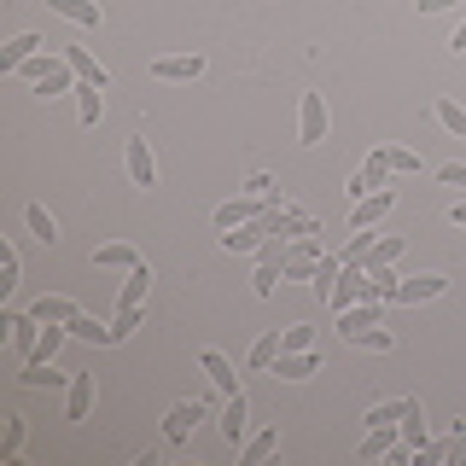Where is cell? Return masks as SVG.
I'll use <instances>...</instances> for the list:
<instances>
[{"instance_id": "cell-1", "label": "cell", "mask_w": 466, "mask_h": 466, "mask_svg": "<svg viewBox=\"0 0 466 466\" xmlns=\"http://www.w3.org/2000/svg\"><path fill=\"white\" fill-rule=\"evenodd\" d=\"M298 140L303 146H320V140H327V94H315V87L298 99Z\"/></svg>"}, {"instance_id": "cell-2", "label": "cell", "mask_w": 466, "mask_h": 466, "mask_svg": "<svg viewBox=\"0 0 466 466\" xmlns=\"http://www.w3.org/2000/svg\"><path fill=\"white\" fill-rule=\"evenodd\" d=\"M356 303H368V268H344L339 274V286H332V298H327V315L339 320L344 309H356Z\"/></svg>"}, {"instance_id": "cell-3", "label": "cell", "mask_w": 466, "mask_h": 466, "mask_svg": "<svg viewBox=\"0 0 466 466\" xmlns=\"http://www.w3.org/2000/svg\"><path fill=\"white\" fill-rule=\"evenodd\" d=\"M320 257H327V251H320V239H315V233H303V239H291V251H286V280H303V286H309V274H315V262Z\"/></svg>"}, {"instance_id": "cell-4", "label": "cell", "mask_w": 466, "mask_h": 466, "mask_svg": "<svg viewBox=\"0 0 466 466\" xmlns=\"http://www.w3.org/2000/svg\"><path fill=\"white\" fill-rule=\"evenodd\" d=\"M0 327H6V344H12V356H35V344H41V320L35 315H18V309H6V320H0Z\"/></svg>"}, {"instance_id": "cell-5", "label": "cell", "mask_w": 466, "mask_h": 466, "mask_svg": "<svg viewBox=\"0 0 466 466\" xmlns=\"http://www.w3.org/2000/svg\"><path fill=\"white\" fill-rule=\"evenodd\" d=\"M204 414H210V402H175L169 414H164V443H187Z\"/></svg>"}, {"instance_id": "cell-6", "label": "cell", "mask_w": 466, "mask_h": 466, "mask_svg": "<svg viewBox=\"0 0 466 466\" xmlns=\"http://www.w3.org/2000/svg\"><path fill=\"white\" fill-rule=\"evenodd\" d=\"M262 210H268V198H257V193H239V198L216 204V233H222V228H239V222H257Z\"/></svg>"}, {"instance_id": "cell-7", "label": "cell", "mask_w": 466, "mask_h": 466, "mask_svg": "<svg viewBox=\"0 0 466 466\" xmlns=\"http://www.w3.org/2000/svg\"><path fill=\"white\" fill-rule=\"evenodd\" d=\"M379 320H385V303L368 298V303H356V309H344V315H339V332H344L350 344H356L361 332H373V327H379Z\"/></svg>"}, {"instance_id": "cell-8", "label": "cell", "mask_w": 466, "mask_h": 466, "mask_svg": "<svg viewBox=\"0 0 466 466\" xmlns=\"http://www.w3.org/2000/svg\"><path fill=\"white\" fill-rule=\"evenodd\" d=\"M268 373L274 379H309V373H320V356H315V350H280Z\"/></svg>"}, {"instance_id": "cell-9", "label": "cell", "mask_w": 466, "mask_h": 466, "mask_svg": "<svg viewBox=\"0 0 466 466\" xmlns=\"http://www.w3.org/2000/svg\"><path fill=\"white\" fill-rule=\"evenodd\" d=\"M443 291H449L443 274H414V280L397 286V298H390V303H431V298H443Z\"/></svg>"}, {"instance_id": "cell-10", "label": "cell", "mask_w": 466, "mask_h": 466, "mask_svg": "<svg viewBox=\"0 0 466 466\" xmlns=\"http://www.w3.org/2000/svg\"><path fill=\"white\" fill-rule=\"evenodd\" d=\"M152 76L157 82H198L204 76V58L187 53V58H152Z\"/></svg>"}, {"instance_id": "cell-11", "label": "cell", "mask_w": 466, "mask_h": 466, "mask_svg": "<svg viewBox=\"0 0 466 466\" xmlns=\"http://www.w3.org/2000/svg\"><path fill=\"white\" fill-rule=\"evenodd\" d=\"M128 181H135V187H157V157H152V146H146L140 135L128 140Z\"/></svg>"}, {"instance_id": "cell-12", "label": "cell", "mask_w": 466, "mask_h": 466, "mask_svg": "<svg viewBox=\"0 0 466 466\" xmlns=\"http://www.w3.org/2000/svg\"><path fill=\"white\" fill-rule=\"evenodd\" d=\"M274 449H280V426H262V431H251V437L239 443V466H262Z\"/></svg>"}, {"instance_id": "cell-13", "label": "cell", "mask_w": 466, "mask_h": 466, "mask_svg": "<svg viewBox=\"0 0 466 466\" xmlns=\"http://www.w3.org/2000/svg\"><path fill=\"white\" fill-rule=\"evenodd\" d=\"M198 368L210 373V385L222 390V397H233V390H239V373H233V361L222 356V350H204V356H198Z\"/></svg>"}, {"instance_id": "cell-14", "label": "cell", "mask_w": 466, "mask_h": 466, "mask_svg": "<svg viewBox=\"0 0 466 466\" xmlns=\"http://www.w3.org/2000/svg\"><path fill=\"white\" fill-rule=\"evenodd\" d=\"M280 344H286V332H280V327L257 332V344H251V356H245V368H251V373H268V368H274V356H280Z\"/></svg>"}, {"instance_id": "cell-15", "label": "cell", "mask_w": 466, "mask_h": 466, "mask_svg": "<svg viewBox=\"0 0 466 466\" xmlns=\"http://www.w3.org/2000/svg\"><path fill=\"white\" fill-rule=\"evenodd\" d=\"M245 420H251V402H245V390H233L228 408H222V437H228L233 449L245 443Z\"/></svg>"}, {"instance_id": "cell-16", "label": "cell", "mask_w": 466, "mask_h": 466, "mask_svg": "<svg viewBox=\"0 0 466 466\" xmlns=\"http://www.w3.org/2000/svg\"><path fill=\"white\" fill-rule=\"evenodd\" d=\"M70 397H65V420H87V408H94V373H70Z\"/></svg>"}, {"instance_id": "cell-17", "label": "cell", "mask_w": 466, "mask_h": 466, "mask_svg": "<svg viewBox=\"0 0 466 466\" xmlns=\"http://www.w3.org/2000/svg\"><path fill=\"white\" fill-rule=\"evenodd\" d=\"M390 204H397V193H390V187H379L373 198H361V204H350V228H373L379 216L390 210Z\"/></svg>"}, {"instance_id": "cell-18", "label": "cell", "mask_w": 466, "mask_h": 466, "mask_svg": "<svg viewBox=\"0 0 466 466\" xmlns=\"http://www.w3.org/2000/svg\"><path fill=\"white\" fill-rule=\"evenodd\" d=\"M41 47H53V41H41L35 29H29V35H12V41H6V53H0V70H6V76H12V70H18L24 58H35Z\"/></svg>"}, {"instance_id": "cell-19", "label": "cell", "mask_w": 466, "mask_h": 466, "mask_svg": "<svg viewBox=\"0 0 466 466\" xmlns=\"http://www.w3.org/2000/svg\"><path fill=\"white\" fill-rule=\"evenodd\" d=\"M146 291H152V262H135V268H128V280H123V298H116V309H140Z\"/></svg>"}, {"instance_id": "cell-20", "label": "cell", "mask_w": 466, "mask_h": 466, "mask_svg": "<svg viewBox=\"0 0 466 466\" xmlns=\"http://www.w3.org/2000/svg\"><path fill=\"white\" fill-rule=\"evenodd\" d=\"M18 385H24V390H53V385H70V373H58L53 361H24Z\"/></svg>"}, {"instance_id": "cell-21", "label": "cell", "mask_w": 466, "mask_h": 466, "mask_svg": "<svg viewBox=\"0 0 466 466\" xmlns=\"http://www.w3.org/2000/svg\"><path fill=\"white\" fill-rule=\"evenodd\" d=\"M65 65L76 70L82 82H94V87H111V76H106V65H99V58L87 53V47H65Z\"/></svg>"}, {"instance_id": "cell-22", "label": "cell", "mask_w": 466, "mask_h": 466, "mask_svg": "<svg viewBox=\"0 0 466 466\" xmlns=\"http://www.w3.org/2000/svg\"><path fill=\"white\" fill-rule=\"evenodd\" d=\"M397 443H402V431H397V426H368V437H361L356 455H361V461H379V455H390Z\"/></svg>"}, {"instance_id": "cell-23", "label": "cell", "mask_w": 466, "mask_h": 466, "mask_svg": "<svg viewBox=\"0 0 466 466\" xmlns=\"http://www.w3.org/2000/svg\"><path fill=\"white\" fill-rule=\"evenodd\" d=\"M135 262H146L135 245H123V239H111V245H99L94 251V268H135Z\"/></svg>"}, {"instance_id": "cell-24", "label": "cell", "mask_w": 466, "mask_h": 466, "mask_svg": "<svg viewBox=\"0 0 466 466\" xmlns=\"http://www.w3.org/2000/svg\"><path fill=\"white\" fill-rule=\"evenodd\" d=\"M53 12H65L70 24H87V29H99V18H106V12H99V0H47Z\"/></svg>"}, {"instance_id": "cell-25", "label": "cell", "mask_w": 466, "mask_h": 466, "mask_svg": "<svg viewBox=\"0 0 466 466\" xmlns=\"http://www.w3.org/2000/svg\"><path fill=\"white\" fill-rule=\"evenodd\" d=\"M339 274H344V262H339V257H320V262H315V274H309V291H315L320 303L332 298V286H339Z\"/></svg>"}, {"instance_id": "cell-26", "label": "cell", "mask_w": 466, "mask_h": 466, "mask_svg": "<svg viewBox=\"0 0 466 466\" xmlns=\"http://www.w3.org/2000/svg\"><path fill=\"white\" fill-rule=\"evenodd\" d=\"M397 431H402V443L414 449V455H420V449L431 443V437H426V414H420V402H414V408H408V414L397 420Z\"/></svg>"}, {"instance_id": "cell-27", "label": "cell", "mask_w": 466, "mask_h": 466, "mask_svg": "<svg viewBox=\"0 0 466 466\" xmlns=\"http://www.w3.org/2000/svg\"><path fill=\"white\" fill-rule=\"evenodd\" d=\"M397 274H390V262H373V268H368V298H379V303H390V298H397Z\"/></svg>"}, {"instance_id": "cell-28", "label": "cell", "mask_w": 466, "mask_h": 466, "mask_svg": "<svg viewBox=\"0 0 466 466\" xmlns=\"http://www.w3.org/2000/svg\"><path fill=\"white\" fill-rule=\"evenodd\" d=\"M414 402H420V397H390V402H373V408H368V426H397V420H402Z\"/></svg>"}, {"instance_id": "cell-29", "label": "cell", "mask_w": 466, "mask_h": 466, "mask_svg": "<svg viewBox=\"0 0 466 466\" xmlns=\"http://www.w3.org/2000/svg\"><path fill=\"white\" fill-rule=\"evenodd\" d=\"M70 339H87V344H116V327H99L94 315H76V320H70Z\"/></svg>"}, {"instance_id": "cell-30", "label": "cell", "mask_w": 466, "mask_h": 466, "mask_svg": "<svg viewBox=\"0 0 466 466\" xmlns=\"http://www.w3.org/2000/svg\"><path fill=\"white\" fill-rule=\"evenodd\" d=\"M431 116L449 128V135H461V140H466V106H455V99H431Z\"/></svg>"}, {"instance_id": "cell-31", "label": "cell", "mask_w": 466, "mask_h": 466, "mask_svg": "<svg viewBox=\"0 0 466 466\" xmlns=\"http://www.w3.org/2000/svg\"><path fill=\"white\" fill-rule=\"evenodd\" d=\"M379 157H385L397 175H420L426 164H420V152H408V146H379Z\"/></svg>"}, {"instance_id": "cell-32", "label": "cell", "mask_w": 466, "mask_h": 466, "mask_svg": "<svg viewBox=\"0 0 466 466\" xmlns=\"http://www.w3.org/2000/svg\"><path fill=\"white\" fill-rule=\"evenodd\" d=\"M29 315H35V320H76L82 309H76V303H70V298H41V303H35V309H29Z\"/></svg>"}, {"instance_id": "cell-33", "label": "cell", "mask_w": 466, "mask_h": 466, "mask_svg": "<svg viewBox=\"0 0 466 466\" xmlns=\"http://www.w3.org/2000/svg\"><path fill=\"white\" fill-rule=\"evenodd\" d=\"M76 94H82V123L94 128L99 116H106V99H99V94H106V87H94V82H76Z\"/></svg>"}, {"instance_id": "cell-34", "label": "cell", "mask_w": 466, "mask_h": 466, "mask_svg": "<svg viewBox=\"0 0 466 466\" xmlns=\"http://www.w3.org/2000/svg\"><path fill=\"white\" fill-rule=\"evenodd\" d=\"M24 431H29V420H24V414H12V420H6V437H0V461H18Z\"/></svg>"}, {"instance_id": "cell-35", "label": "cell", "mask_w": 466, "mask_h": 466, "mask_svg": "<svg viewBox=\"0 0 466 466\" xmlns=\"http://www.w3.org/2000/svg\"><path fill=\"white\" fill-rule=\"evenodd\" d=\"M24 222H29V233H35L41 245H53V239H58V222H53L47 210H41V204H29V210H24Z\"/></svg>"}, {"instance_id": "cell-36", "label": "cell", "mask_w": 466, "mask_h": 466, "mask_svg": "<svg viewBox=\"0 0 466 466\" xmlns=\"http://www.w3.org/2000/svg\"><path fill=\"white\" fill-rule=\"evenodd\" d=\"M286 274H280V262H257V280H251V291L257 298H274V286H280Z\"/></svg>"}, {"instance_id": "cell-37", "label": "cell", "mask_w": 466, "mask_h": 466, "mask_svg": "<svg viewBox=\"0 0 466 466\" xmlns=\"http://www.w3.org/2000/svg\"><path fill=\"white\" fill-rule=\"evenodd\" d=\"M397 257H402V239H397V233H385V239H373V251H368L361 268H373V262H397Z\"/></svg>"}, {"instance_id": "cell-38", "label": "cell", "mask_w": 466, "mask_h": 466, "mask_svg": "<svg viewBox=\"0 0 466 466\" xmlns=\"http://www.w3.org/2000/svg\"><path fill=\"white\" fill-rule=\"evenodd\" d=\"M18 268H24L18 245H6V251H0V274H6V280H0V291H12V286H18Z\"/></svg>"}, {"instance_id": "cell-39", "label": "cell", "mask_w": 466, "mask_h": 466, "mask_svg": "<svg viewBox=\"0 0 466 466\" xmlns=\"http://www.w3.org/2000/svg\"><path fill=\"white\" fill-rule=\"evenodd\" d=\"M356 344H361V350H373V356H385V350L397 344V339H390V332H385V320H379V327H373V332H361Z\"/></svg>"}, {"instance_id": "cell-40", "label": "cell", "mask_w": 466, "mask_h": 466, "mask_svg": "<svg viewBox=\"0 0 466 466\" xmlns=\"http://www.w3.org/2000/svg\"><path fill=\"white\" fill-rule=\"evenodd\" d=\"M280 350H315V327H303V320H298V327H286V344Z\"/></svg>"}, {"instance_id": "cell-41", "label": "cell", "mask_w": 466, "mask_h": 466, "mask_svg": "<svg viewBox=\"0 0 466 466\" xmlns=\"http://www.w3.org/2000/svg\"><path fill=\"white\" fill-rule=\"evenodd\" d=\"M111 327H116V344H123V339H128V332H135V327H140V309H116V320H111Z\"/></svg>"}, {"instance_id": "cell-42", "label": "cell", "mask_w": 466, "mask_h": 466, "mask_svg": "<svg viewBox=\"0 0 466 466\" xmlns=\"http://www.w3.org/2000/svg\"><path fill=\"white\" fill-rule=\"evenodd\" d=\"M449 461L466 466V420H455V449H449Z\"/></svg>"}, {"instance_id": "cell-43", "label": "cell", "mask_w": 466, "mask_h": 466, "mask_svg": "<svg viewBox=\"0 0 466 466\" xmlns=\"http://www.w3.org/2000/svg\"><path fill=\"white\" fill-rule=\"evenodd\" d=\"M437 181H449V187H466V164H443V169H437Z\"/></svg>"}, {"instance_id": "cell-44", "label": "cell", "mask_w": 466, "mask_h": 466, "mask_svg": "<svg viewBox=\"0 0 466 466\" xmlns=\"http://www.w3.org/2000/svg\"><path fill=\"white\" fill-rule=\"evenodd\" d=\"M239 193H257V198H268V193H274V181H268V175H251V181H245Z\"/></svg>"}, {"instance_id": "cell-45", "label": "cell", "mask_w": 466, "mask_h": 466, "mask_svg": "<svg viewBox=\"0 0 466 466\" xmlns=\"http://www.w3.org/2000/svg\"><path fill=\"white\" fill-rule=\"evenodd\" d=\"M449 6H466V0H420V12H449Z\"/></svg>"}, {"instance_id": "cell-46", "label": "cell", "mask_w": 466, "mask_h": 466, "mask_svg": "<svg viewBox=\"0 0 466 466\" xmlns=\"http://www.w3.org/2000/svg\"><path fill=\"white\" fill-rule=\"evenodd\" d=\"M455 53H466V18H461V29H455V41H449Z\"/></svg>"}, {"instance_id": "cell-47", "label": "cell", "mask_w": 466, "mask_h": 466, "mask_svg": "<svg viewBox=\"0 0 466 466\" xmlns=\"http://www.w3.org/2000/svg\"><path fill=\"white\" fill-rule=\"evenodd\" d=\"M449 222H455V228H466V204H455V210H449Z\"/></svg>"}]
</instances>
